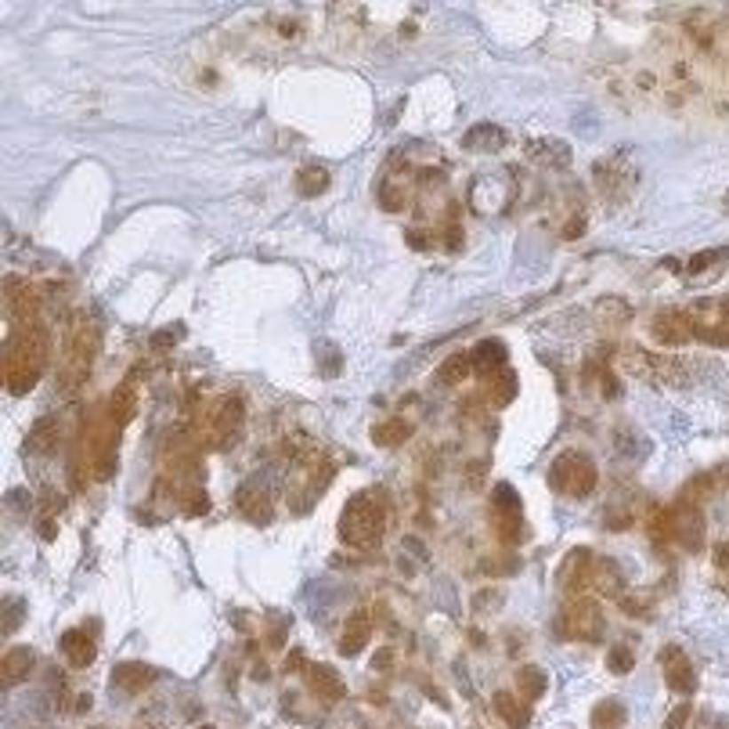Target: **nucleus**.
<instances>
[{
  "instance_id": "obj_29",
  "label": "nucleus",
  "mask_w": 729,
  "mask_h": 729,
  "mask_svg": "<svg viewBox=\"0 0 729 729\" xmlns=\"http://www.w3.org/2000/svg\"><path fill=\"white\" fill-rule=\"evenodd\" d=\"M325 188H329V170H325V166L311 162V166H304V170L297 174V192H300L304 199H314V195H321Z\"/></svg>"
},
{
  "instance_id": "obj_23",
  "label": "nucleus",
  "mask_w": 729,
  "mask_h": 729,
  "mask_svg": "<svg viewBox=\"0 0 729 729\" xmlns=\"http://www.w3.org/2000/svg\"><path fill=\"white\" fill-rule=\"evenodd\" d=\"M463 145L470 152H498L502 145H506V131H502L498 123H477L463 134Z\"/></svg>"
},
{
  "instance_id": "obj_27",
  "label": "nucleus",
  "mask_w": 729,
  "mask_h": 729,
  "mask_svg": "<svg viewBox=\"0 0 729 729\" xmlns=\"http://www.w3.org/2000/svg\"><path fill=\"white\" fill-rule=\"evenodd\" d=\"M408 437H412V426H408L405 419H386V423H379V426L372 430V440H376L379 448H401Z\"/></svg>"
},
{
  "instance_id": "obj_36",
  "label": "nucleus",
  "mask_w": 729,
  "mask_h": 729,
  "mask_svg": "<svg viewBox=\"0 0 729 729\" xmlns=\"http://www.w3.org/2000/svg\"><path fill=\"white\" fill-rule=\"evenodd\" d=\"M725 257H729V250H704V253H697V257L690 260V271L701 274V271H708L711 264H718V260H725Z\"/></svg>"
},
{
  "instance_id": "obj_41",
  "label": "nucleus",
  "mask_w": 729,
  "mask_h": 729,
  "mask_svg": "<svg viewBox=\"0 0 729 729\" xmlns=\"http://www.w3.org/2000/svg\"><path fill=\"white\" fill-rule=\"evenodd\" d=\"M715 564H718L722 571L729 567V545H722V549H718V559H715Z\"/></svg>"
},
{
  "instance_id": "obj_28",
  "label": "nucleus",
  "mask_w": 729,
  "mask_h": 729,
  "mask_svg": "<svg viewBox=\"0 0 729 729\" xmlns=\"http://www.w3.org/2000/svg\"><path fill=\"white\" fill-rule=\"evenodd\" d=\"M495 535H498L502 542H510V545H520V542L527 538V531H524V510H517V513H498V510H495Z\"/></svg>"
},
{
  "instance_id": "obj_25",
  "label": "nucleus",
  "mask_w": 729,
  "mask_h": 729,
  "mask_svg": "<svg viewBox=\"0 0 729 729\" xmlns=\"http://www.w3.org/2000/svg\"><path fill=\"white\" fill-rule=\"evenodd\" d=\"M495 711H498V718L506 722L510 729H527V722H531L527 701L513 697V693H495Z\"/></svg>"
},
{
  "instance_id": "obj_5",
  "label": "nucleus",
  "mask_w": 729,
  "mask_h": 729,
  "mask_svg": "<svg viewBox=\"0 0 729 729\" xmlns=\"http://www.w3.org/2000/svg\"><path fill=\"white\" fill-rule=\"evenodd\" d=\"M592 178H596L599 195H603L606 202H614V206L629 202L632 192H636V185H639V170H636V162H632L629 148L603 155V159L592 166Z\"/></svg>"
},
{
  "instance_id": "obj_22",
  "label": "nucleus",
  "mask_w": 729,
  "mask_h": 729,
  "mask_svg": "<svg viewBox=\"0 0 729 729\" xmlns=\"http://www.w3.org/2000/svg\"><path fill=\"white\" fill-rule=\"evenodd\" d=\"M235 506H239V513H242L246 520H253V524H267V520H271V498H267L260 487H253V484L235 495Z\"/></svg>"
},
{
  "instance_id": "obj_10",
  "label": "nucleus",
  "mask_w": 729,
  "mask_h": 729,
  "mask_svg": "<svg viewBox=\"0 0 729 729\" xmlns=\"http://www.w3.org/2000/svg\"><path fill=\"white\" fill-rule=\"evenodd\" d=\"M592 567H596V552L589 549H574L556 571V582L567 596H585V589L592 585Z\"/></svg>"
},
{
  "instance_id": "obj_17",
  "label": "nucleus",
  "mask_w": 729,
  "mask_h": 729,
  "mask_svg": "<svg viewBox=\"0 0 729 729\" xmlns=\"http://www.w3.org/2000/svg\"><path fill=\"white\" fill-rule=\"evenodd\" d=\"M62 654H66V661L73 664V668H87V664H94V654H98V646H94V639L87 636V629H69L66 636H62Z\"/></svg>"
},
{
  "instance_id": "obj_32",
  "label": "nucleus",
  "mask_w": 729,
  "mask_h": 729,
  "mask_svg": "<svg viewBox=\"0 0 729 729\" xmlns=\"http://www.w3.org/2000/svg\"><path fill=\"white\" fill-rule=\"evenodd\" d=\"M517 686H520V697L531 704V701H538V697L545 693L549 679H545L542 668H520V671H517Z\"/></svg>"
},
{
  "instance_id": "obj_39",
  "label": "nucleus",
  "mask_w": 729,
  "mask_h": 729,
  "mask_svg": "<svg viewBox=\"0 0 729 729\" xmlns=\"http://www.w3.org/2000/svg\"><path fill=\"white\" fill-rule=\"evenodd\" d=\"M379 202H383L386 210H401V202H405V199H401V192H398L394 185H390V181H386V185L379 188Z\"/></svg>"
},
{
  "instance_id": "obj_42",
  "label": "nucleus",
  "mask_w": 729,
  "mask_h": 729,
  "mask_svg": "<svg viewBox=\"0 0 729 729\" xmlns=\"http://www.w3.org/2000/svg\"><path fill=\"white\" fill-rule=\"evenodd\" d=\"M722 206H725V213H729V192H725V195H722Z\"/></svg>"
},
{
  "instance_id": "obj_12",
  "label": "nucleus",
  "mask_w": 729,
  "mask_h": 729,
  "mask_svg": "<svg viewBox=\"0 0 729 729\" xmlns=\"http://www.w3.org/2000/svg\"><path fill=\"white\" fill-rule=\"evenodd\" d=\"M661 664H664V683H668L671 693L690 697L697 690V668H693V661L679 646H664Z\"/></svg>"
},
{
  "instance_id": "obj_33",
  "label": "nucleus",
  "mask_w": 729,
  "mask_h": 729,
  "mask_svg": "<svg viewBox=\"0 0 729 729\" xmlns=\"http://www.w3.org/2000/svg\"><path fill=\"white\" fill-rule=\"evenodd\" d=\"M606 668L614 671V676H629V671L636 668V657H632V650L625 646V643H618L610 654H606Z\"/></svg>"
},
{
  "instance_id": "obj_8",
  "label": "nucleus",
  "mask_w": 729,
  "mask_h": 729,
  "mask_svg": "<svg viewBox=\"0 0 729 729\" xmlns=\"http://www.w3.org/2000/svg\"><path fill=\"white\" fill-rule=\"evenodd\" d=\"M559 632H564L567 639H599L603 636V614L596 606V599L589 596H571L564 603V614H559Z\"/></svg>"
},
{
  "instance_id": "obj_18",
  "label": "nucleus",
  "mask_w": 729,
  "mask_h": 729,
  "mask_svg": "<svg viewBox=\"0 0 729 729\" xmlns=\"http://www.w3.org/2000/svg\"><path fill=\"white\" fill-rule=\"evenodd\" d=\"M33 664H36L33 646H12V650H4V661H0V671H4V686L22 683L29 671H33Z\"/></svg>"
},
{
  "instance_id": "obj_2",
  "label": "nucleus",
  "mask_w": 729,
  "mask_h": 729,
  "mask_svg": "<svg viewBox=\"0 0 729 729\" xmlns=\"http://www.w3.org/2000/svg\"><path fill=\"white\" fill-rule=\"evenodd\" d=\"M120 426L112 423L108 408L87 419L83 437H80V470L94 480H108L116 473V452H120Z\"/></svg>"
},
{
  "instance_id": "obj_7",
  "label": "nucleus",
  "mask_w": 729,
  "mask_h": 729,
  "mask_svg": "<svg viewBox=\"0 0 729 729\" xmlns=\"http://www.w3.org/2000/svg\"><path fill=\"white\" fill-rule=\"evenodd\" d=\"M242 416H246V405L239 394H224L217 398L206 416H202V444L206 448H217V452H224V448H232L239 430H242Z\"/></svg>"
},
{
  "instance_id": "obj_20",
  "label": "nucleus",
  "mask_w": 729,
  "mask_h": 729,
  "mask_svg": "<svg viewBox=\"0 0 729 729\" xmlns=\"http://www.w3.org/2000/svg\"><path fill=\"white\" fill-rule=\"evenodd\" d=\"M592 589L596 592H603V596H618L622 599V592H625V578H622V571H618V564L614 559H606V556H596V567H592Z\"/></svg>"
},
{
  "instance_id": "obj_43",
  "label": "nucleus",
  "mask_w": 729,
  "mask_h": 729,
  "mask_svg": "<svg viewBox=\"0 0 729 729\" xmlns=\"http://www.w3.org/2000/svg\"><path fill=\"white\" fill-rule=\"evenodd\" d=\"M199 729H213V725H199Z\"/></svg>"
},
{
  "instance_id": "obj_31",
  "label": "nucleus",
  "mask_w": 729,
  "mask_h": 729,
  "mask_svg": "<svg viewBox=\"0 0 729 729\" xmlns=\"http://www.w3.org/2000/svg\"><path fill=\"white\" fill-rule=\"evenodd\" d=\"M592 729H622L625 722V704L622 701H603L592 708Z\"/></svg>"
},
{
  "instance_id": "obj_24",
  "label": "nucleus",
  "mask_w": 729,
  "mask_h": 729,
  "mask_svg": "<svg viewBox=\"0 0 729 729\" xmlns=\"http://www.w3.org/2000/svg\"><path fill=\"white\" fill-rule=\"evenodd\" d=\"M527 155L542 166H567L571 162V145L556 141V138H538V141L527 145Z\"/></svg>"
},
{
  "instance_id": "obj_3",
  "label": "nucleus",
  "mask_w": 729,
  "mask_h": 729,
  "mask_svg": "<svg viewBox=\"0 0 729 729\" xmlns=\"http://www.w3.org/2000/svg\"><path fill=\"white\" fill-rule=\"evenodd\" d=\"M47 354H51L47 332H44L40 325L22 329L15 351L4 358V386L12 390V394H26V390L44 376V368H47Z\"/></svg>"
},
{
  "instance_id": "obj_4",
  "label": "nucleus",
  "mask_w": 729,
  "mask_h": 729,
  "mask_svg": "<svg viewBox=\"0 0 729 729\" xmlns=\"http://www.w3.org/2000/svg\"><path fill=\"white\" fill-rule=\"evenodd\" d=\"M98 325H91L87 318H80L73 325V336H69V347H66V358H62V390H80L94 368V358H98Z\"/></svg>"
},
{
  "instance_id": "obj_21",
  "label": "nucleus",
  "mask_w": 729,
  "mask_h": 729,
  "mask_svg": "<svg viewBox=\"0 0 729 729\" xmlns=\"http://www.w3.org/2000/svg\"><path fill=\"white\" fill-rule=\"evenodd\" d=\"M59 444H62V423H59V416H44V419L33 426V433H29V448H33V452H40V456H54V452H59Z\"/></svg>"
},
{
  "instance_id": "obj_15",
  "label": "nucleus",
  "mask_w": 729,
  "mask_h": 729,
  "mask_svg": "<svg viewBox=\"0 0 729 729\" xmlns=\"http://www.w3.org/2000/svg\"><path fill=\"white\" fill-rule=\"evenodd\" d=\"M152 679H155V671L141 661H123L112 668V686H120L123 693H145L152 686Z\"/></svg>"
},
{
  "instance_id": "obj_13",
  "label": "nucleus",
  "mask_w": 729,
  "mask_h": 729,
  "mask_svg": "<svg viewBox=\"0 0 729 729\" xmlns=\"http://www.w3.org/2000/svg\"><path fill=\"white\" fill-rule=\"evenodd\" d=\"M304 683H307V690H311L318 701H325V704H336V701L347 697V686H344V679H340V671L329 668V664H307V668H304Z\"/></svg>"
},
{
  "instance_id": "obj_14",
  "label": "nucleus",
  "mask_w": 729,
  "mask_h": 729,
  "mask_svg": "<svg viewBox=\"0 0 729 729\" xmlns=\"http://www.w3.org/2000/svg\"><path fill=\"white\" fill-rule=\"evenodd\" d=\"M4 297H8V307H12V314H15V321H19L22 329L40 325V321H36L40 300H36V293L22 282V278H4Z\"/></svg>"
},
{
  "instance_id": "obj_6",
  "label": "nucleus",
  "mask_w": 729,
  "mask_h": 729,
  "mask_svg": "<svg viewBox=\"0 0 729 729\" xmlns=\"http://www.w3.org/2000/svg\"><path fill=\"white\" fill-rule=\"evenodd\" d=\"M599 484V470L589 456L582 452H564V456H556L552 470H549V487L559 491L564 498H585L592 495Z\"/></svg>"
},
{
  "instance_id": "obj_9",
  "label": "nucleus",
  "mask_w": 729,
  "mask_h": 729,
  "mask_svg": "<svg viewBox=\"0 0 729 729\" xmlns=\"http://www.w3.org/2000/svg\"><path fill=\"white\" fill-rule=\"evenodd\" d=\"M668 520H671V542H679L686 552L704 549V513H701L697 502L679 498L676 506L668 510Z\"/></svg>"
},
{
  "instance_id": "obj_19",
  "label": "nucleus",
  "mask_w": 729,
  "mask_h": 729,
  "mask_svg": "<svg viewBox=\"0 0 729 729\" xmlns=\"http://www.w3.org/2000/svg\"><path fill=\"white\" fill-rule=\"evenodd\" d=\"M470 365L480 376H495L502 365H506V344H502V340H480L470 351Z\"/></svg>"
},
{
  "instance_id": "obj_37",
  "label": "nucleus",
  "mask_w": 729,
  "mask_h": 729,
  "mask_svg": "<svg viewBox=\"0 0 729 729\" xmlns=\"http://www.w3.org/2000/svg\"><path fill=\"white\" fill-rule=\"evenodd\" d=\"M181 336H185V329L181 325H174V329H162V332H155L152 336V351H170L178 340H181Z\"/></svg>"
},
{
  "instance_id": "obj_26",
  "label": "nucleus",
  "mask_w": 729,
  "mask_h": 729,
  "mask_svg": "<svg viewBox=\"0 0 729 729\" xmlns=\"http://www.w3.org/2000/svg\"><path fill=\"white\" fill-rule=\"evenodd\" d=\"M108 416H112V423H116L120 430L134 419V408H138V394H134V383H120L116 390H112V398H108Z\"/></svg>"
},
{
  "instance_id": "obj_1",
  "label": "nucleus",
  "mask_w": 729,
  "mask_h": 729,
  "mask_svg": "<svg viewBox=\"0 0 729 729\" xmlns=\"http://www.w3.org/2000/svg\"><path fill=\"white\" fill-rule=\"evenodd\" d=\"M386 524H390L386 495L383 491H361L347 502L344 513H340V538H344V545L372 549L386 535Z\"/></svg>"
},
{
  "instance_id": "obj_11",
  "label": "nucleus",
  "mask_w": 729,
  "mask_h": 729,
  "mask_svg": "<svg viewBox=\"0 0 729 729\" xmlns=\"http://www.w3.org/2000/svg\"><path fill=\"white\" fill-rule=\"evenodd\" d=\"M654 340L661 347H686L690 340H697V329H693V318L686 311H661L650 325Z\"/></svg>"
},
{
  "instance_id": "obj_38",
  "label": "nucleus",
  "mask_w": 729,
  "mask_h": 729,
  "mask_svg": "<svg viewBox=\"0 0 729 729\" xmlns=\"http://www.w3.org/2000/svg\"><path fill=\"white\" fill-rule=\"evenodd\" d=\"M690 715H693V708L683 701L676 711H671L668 718H664V729H686V722H690Z\"/></svg>"
},
{
  "instance_id": "obj_44",
  "label": "nucleus",
  "mask_w": 729,
  "mask_h": 729,
  "mask_svg": "<svg viewBox=\"0 0 729 729\" xmlns=\"http://www.w3.org/2000/svg\"><path fill=\"white\" fill-rule=\"evenodd\" d=\"M98 729H101V725H98Z\"/></svg>"
},
{
  "instance_id": "obj_16",
  "label": "nucleus",
  "mask_w": 729,
  "mask_h": 729,
  "mask_svg": "<svg viewBox=\"0 0 729 729\" xmlns=\"http://www.w3.org/2000/svg\"><path fill=\"white\" fill-rule=\"evenodd\" d=\"M368 639H372V614H368V610H358L354 618L347 622L344 636H340V654H344V657H354V654H361V650L368 646Z\"/></svg>"
},
{
  "instance_id": "obj_30",
  "label": "nucleus",
  "mask_w": 729,
  "mask_h": 729,
  "mask_svg": "<svg viewBox=\"0 0 729 729\" xmlns=\"http://www.w3.org/2000/svg\"><path fill=\"white\" fill-rule=\"evenodd\" d=\"M470 372H473L470 354H452V358H448V361L437 368V383H440V386H456V383H466Z\"/></svg>"
},
{
  "instance_id": "obj_40",
  "label": "nucleus",
  "mask_w": 729,
  "mask_h": 729,
  "mask_svg": "<svg viewBox=\"0 0 729 729\" xmlns=\"http://www.w3.org/2000/svg\"><path fill=\"white\" fill-rule=\"evenodd\" d=\"M430 235L426 232H408V246H416V250H430V242H426Z\"/></svg>"
},
{
  "instance_id": "obj_34",
  "label": "nucleus",
  "mask_w": 729,
  "mask_h": 729,
  "mask_svg": "<svg viewBox=\"0 0 729 729\" xmlns=\"http://www.w3.org/2000/svg\"><path fill=\"white\" fill-rule=\"evenodd\" d=\"M513 394H517V379H513L510 372H506V376H502V379H495V376H491V386H487V398H491L495 405H506V401H510Z\"/></svg>"
},
{
  "instance_id": "obj_35",
  "label": "nucleus",
  "mask_w": 729,
  "mask_h": 729,
  "mask_svg": "<svg viewBox=\"0 0 729 729\" xmlns=\"http://www.w3.org/2000/svg\"><path fill=\"white\" fill-rule=\"evenodd\" d=\"M491 510L517 513V510H520V495H517L510 484H498V487H495V495H491Z\"/></svg>"
}]
</instances>
